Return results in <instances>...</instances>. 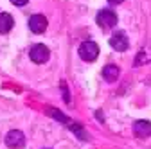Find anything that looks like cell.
Instances as JSON below:
<instances>
[{
  "mask_svg": "<svg viewBox=\"0 0 151 149\" xmlns=\"http://www.w3.org/2000/svg\"><path fill=\"white\" fill-rule=\"evenodd\" d=\"M110 4H121V2H124V0H108Z\"/></svg>",
  "mask_w": 151,
  "mask_h": 149,
  "instance_id": "13",
  "label": "cell"
},
{
  "mask_svg": "<svg viewBox=\"0 0 151 149\" xmlns=\"http://www.w3.org/2000/svg\"><path fill=\"white\" fill-rule=\"evenodd\" d=\"M29 29L36 34H42L47 29V18L43 14H32L29 18Z\"/></svg>",
  "mask_w": 151,
  "mask_h": 149,
  "instance_id": "6",
  "label": "cell"
},
{
  "mask_svg": "<svg viewBox=\"0 0 151 149\" xmlns=\"http://www.w3.org/2000/svg\"><path fill=\"white\" fill-rule=\"evenodd\" d=\"M97 24H99V27H103V29H110V27H113V25H117V14L113 13L111 9H103V11H99L97 13Z\"/></svg>",
  "mask_w": 151,
  "mask_h": 149,
  "instance_id": "2",
  "label": "cell"
},
{
  "mask_svg": "<svg viewBox=\"0 0 151 149\" xmlns=\"http://www.w3.org/2000/svg\"><path fill=\"white\" fill-rule=\"evenodd\" d=\"M49 113L52 115V117H56V119H58L60 122H65V124H68L70 120H68V117H65V115H61V113H58V111H56V110H50L49 111Z\"/></svg>",
  "mask_w": 151,
  "mask_h": 149,
  "instance_id": "11",
  "label": "cell"
},
{
  "mask_svg": "<svg viewBox=\"0 0 151 149\" xmlns=\"http://www.w3.org/2000/svg\"><path fill=\"white\" fill-rule=\"evenodd\" d=\"M151 61V45H146V47H142L140 49V52L137 54V58H135V67H140V65H144V63H149Z\"/></svg>",
  "mask_w": 151,
  "mask_h": 149,
  "instance_id": "8",
  "label": "cell"
},
{
  "mask_svg": "<svg viewBox=\"0 0 151 149\" xmlns=\"http://www.w3.org/2000/svg\"><path fill=\"white\" fill-rule=\"evenodd\" d=\"M6 145L11 147V149H20L25 145V137L22 131H18V129H13L6 135Z\"/></svg>",
  "mask_w": 151,
  "mask_h": 149,
  "instance_id": "5",
  "label": "cell"
},
{
  "mask_svg": "<svg viewBox=\"0 0 151 149\" xmlns=\"http://www.w3.org/2000/svg\"><path fill=\"white\" fill-rule=\"evenodd\" d=\"M103 77H104V81L113 83V81L119 77V67L117 65H106L103 68Z\"/></svg>",
  "mask_w": 151,
  "mask_h": 149,
  "instance_id": "9",
  "label": "cell"
},
{
  "mask_svg": "<svg viewBox=\"0 0 151 149\" xmlns=\"http://www.w3.org/2000/svg\"><path fill=\"white\" fill-rule=\"evenodd\" d=\"M110 47H111V49H115V50H119V52L126 50V49L129 47L128 36H126L122 31H117V32H113V34L110 36Z\"/></svg>",
  "mask_w": 151,
  "mask_h": 149,
  "instance_id": "4",
  "label": "cell"
},
{
  "mask_svg": "<svg viewBox=\"0 0 151 149\" xmlns=\"http://www.w3.org/2000/svg\"><path fill=\"white\" fill-rule=\"evenodd\" d=\"M79 56L85 61H96L99 56V45L96 42H83L79 45Z\"/></svg>",
  "mask_w": 151,
  "mask_h": 149,
  "instance_id": "1",
  "label": "cell"
},
{
  "mask_svg": "<svg viewBox=\"0 0 151 149\" xmlns=\"http://www.w3.org/2000/svg\"><path fill=\"white\" fill-rule=\"evenodd\" d=\"M11 2L14 4V6H18V7H22V6H25L29 0H11Z\"/></svg>",
  "mask_w": 151,
  "mask_h": 149,
  "instance_id": "12",
  "label": "cell"
},
{
  "mask_svg": "<svg viewBox=\"0 0 151 149\" xmlns=\"http://www.w3.org/2000/svg\"><path fill=\"white\" fill-rule=\"evenodd\" d=\"M49 56H50V52L43 43H38V45L31 47V50H29V58L34 63H45L49 59Z\"/></svg>",
  "mask_w": 151,
  "mask_h": 149,
  "instance_id": "3",
  "label": "cell"
},
{
  "mask_svg": "<svg viewBox=\"0 0 151 149\" xmlns=\"http://www.w3.org/2000/svg\"><path fill=\"white\" fill-rule=\"evenodd\" d=\"M133 133L140 138H146L151 135V122L149 120H137L133 124Z\"/></svg>",
  "mask_w": 151,
  "mask_h": 149,
  "instance_id": "7",
  "label": "cell"
},
{
  "mask_svg": "<svg viewBox=\"0 0 151 149\" xmlns=\"http://www.w3.org/2000/svg\"><path fill=\"white\" fill-rule=\"evenodd\" d=\"M13 29V16L9 13H0V34H6Z\"/></svg>",
  "mask_w": 151,
  "mask_h": 149,
  "instance_id": "10",
  "label": "cell"
}]
</instances>
